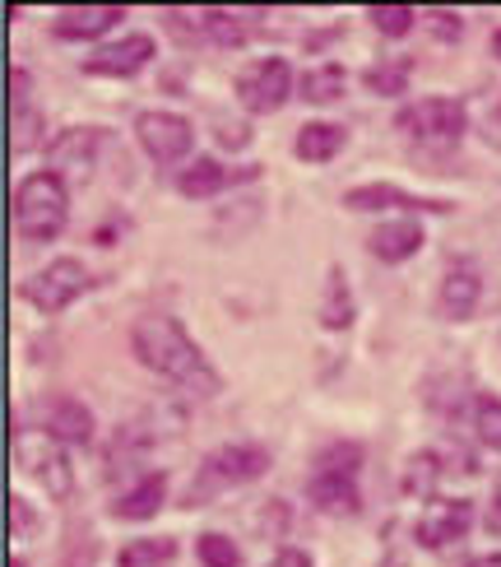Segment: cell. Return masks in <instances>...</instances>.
<instances>
[{
	"instance_id": "9a60e30c",
	"label": "cell",
	"mask_w": 501,
	"mask_h": 567,
	"mask_svg": "<svg viewBox=\"0 0 501 567\" xmlns=\"http://www.w3.org/2000/svg\"><path fill=\"white\" fill-rule=\"evenodd\" d=\"M479 298H483V279H479V270L460 261V266H450V270L441 275L437 312H441L446 321H465V317H473Z\"/></svg>"
},
{
	"instance_id": "f1b7e54d",
	"label": "cell",
	"mask_w": 501,
	"mask_h": 567,
	"mask_svg": "<svg viewBox=\"0 0 501 567\" xmlns=\"http://www.w3.org/2000/svg\"><path fill=\"white\" fill-rule=\"evenodd\" d=\"M367 19L376 23V33H386V38H404V33H409L414 29V10L409 6H372L367 10Z\"/></svg>"
},
{
	"instance_id": "ba28073f",
	"label": "cell",
	"mask_w": 501,
	"mask_h": 567,
	"mask_svg": "<svg viewBox=\"0 0 501 567\" xmlns=\"http://www.w3.org/2000/svg\"><path fill=\"white\" fill-rule=\"evenodd\" d=\"M135 135H139V145H145V154L154 163H163V168L181 163L190 154V145H196L190 122L186 116H173V112H139L135 116Z\"/></svg>"
},
{
	"instance_id": "52a82bcc",
	"label": "cell",
	"mask_w": 501,
	"mask_h": 567,
	"mask_svg": "<svg viewBox=\"0 0 501 567\" xmlns=\"http://www.w3.org/2000/svg\"><path fill=\"white\" fill-rule=\"evenodd\" d=\"M293 93V70L289 61L265 56V61H251L242 75H237V99H242L247 112H279Z\"/></svg>"
},
{
	"instance_id": "2e32d148",
	"label": "cell",
	"mask_w": 501,
	"mask_h": 567,
	"mask_svg": "<svg viewBox=\"0 0 501 567\" xmlns=\"http://www.w3.org/2000/svg\"><path fill=\"white\" fill-rule=\"evenodd\" d=\"M422 224H414V219H390V224H376L372 233H367V251L376 256V261H409V256H418L422 251Z\"/></svg>"
},
{
	"instance_id": "4dcf8cb0",
	"label": "cell",
	"mask_w": 501,
	"mask_h": 567,
	"mask_svg": "<svg viewBox=\"0 0 501 567\" xmlns=\"http://www.w3.org/2000/svg\"><path fill=\"white\" fill-rule=\"evenodd\" d=\"M33 530V512L23 507V498H10V535H23Z\"/></svg>"
},
{
	"instance_id": "cb8c5ba5",
	"label": "cell",
	"mask_w": 501,
	"mask_h": 567,
	"mask_svg": "<svg viewBox=\"0 0 501 567\" xmlns=\"http://www.w3.org/2000/svg\"><path fill=\"white\" fill-rule=\"evenodd\" d=\"M177 558V539L154 535V539H131V545L116 554V567H167Z\"/></svg>"
},
{
	"instance_id": "5bb4252c",
	"label": "cell",
	"mask_w": 501,
	"mask_h": 567,
	"mask_svg": "<svg viewBox=\"0 0 501 567\" xmlns=\"http://www.w3.org/2000/svg\"><path fill=\"white\" fill-rule=\"evenodd\" d=\"M154 56V38L149 33H131L112 47H98L88 61H84V75H135V70H145Z\"/></svg>"
},
{
	"instance_id": "7402d4cb",
	"label": "cell",
	"mask_w": 501,
	"mask_h": 567,
	"mask_svg": "<svg viewBox=\"0 0 501 567\" xmlns=\"http://www.w3.org/2000/svg\"><path fill=\"white\" fill-rule=\"evenodd\" d=\"M344 126H334V122H306L298 131V158L302 163H325L344 150Z\"/></svg>"
},
{
	"instance_id": "d590c367",
	"label": "cell",
	"mask_w": 501,
	"mask_h": 567,
	"mask_svg": "<svg viewBox=\"0 0 501 567\" xmlns=\"http://www.w3.org/2000/svg\"><path fill=\"white\" fill-rule=\"evenodd\" d=\"M492 56H497V61H501V29H497V33H492Z\"/></svg>"
},
{
	"instance_id": "277c9868",
	"label": "cell",
	"mask_w": 501,
	"mask_h": 567,
	"mask_svg": "<svg viewBox=\"0 0 501 567\" xmlns=\"http://www.w3.org/2000/svg\"><path fill=\"white\" fill-rule=\"evenodd\" d=\"M270 470V452L265 446H251V442H232V446H219L209 452L196 470V480L186 488V507H200L205 498H219L223 488L232 484H251Z\"/></svg>"
},
{
	"instance_id": "3957f363",
	"label": "cell",
	"mask_w": 501,
	"mask_h": 567,
	"mask_svg": "<svg viewBox=\"0 0 501 567\" xmlns=\"http://www.w3.org/2000/svg\"><path fill=\"white\" fill-rule=\"evenodd\" d=\"M70 219V186L56 173H29L14 192V228L29 243H52Z\"/></svg>"
},
{
	"instance_id": "603a6c76",
	"label": "cell",
	"mask_w": 501,
	"mask_h": 567,
	"mask_svg": "<svg viewBox=\"0 0 501 567\" xmlns=\"http://www.w3.org/2000/svg\"><path fill=\"white\" fill-rule=\"evenodd\" d=\"M441 456L437 446H422V452L409 456V465H404V493H414V498H432V488L441 480Z\"/></svg>"
},
{
	"instance_id": "7a4b0ae2",
	"label": "cell",
	"mask_w": 501,
	"mask_h": 567,
	"mask_svg": "<svg viewBox=\"0 0 501 567\" xmlns=\"http://www.w3.org/2000/svg\"><path fill=\"white\" fill-rule=\"evenodd\" d=\"M357 470H363V446L334 442L316 456V475L306 480V498L325 516H353L363 512V493H357Z\"/></svg>"
},
{
	"instance_id": "484cf974",
	"label": "cell",
	"mask_w": 501,
	"mask_h": 567,
	"mask_svg": "<svg viewBox=\"0 0 501 567\" xmlns=\"http://www.w3.org/2000/svg\"><path fill=\"white\" fill-rule=\"evenodd\" d=\"M473 433L483 446L501 452V400L497 395H473Z\"/></svg>"
},
{
	"instance_id": "ffe728a7",
	"label": "cell",
	"mask_w": 501,
	"mask_h": 567,
	"mask_svg": "<svg viewBox=\"0 0 501 567\" xmlns=\"http://www.w3.org/2000/svg\"><path fill=\"white\" fill-rule=\"evenodd\" d=\"M344 89H348V70H344L340 61H325V65H312V70H306V75L298 80V99L312 103V107H321V103H340Z\"/></svg>"
},
{
	"instance_id": "e0dca14e",
	"label": "cell",
	"mask_w": 501,
	"mask_h": 567,
	"mask_svg": "<svg viewBox=\"0 0 501 567\" xmlns=\"http://www.w3.org/2000/svg\"><path fill=\"white\" fill-rule=\"evenodd\" d=\"M126 19L122 6H75V10H61L56 14V38H70V42H84V38H103L107 29Z\"/></svg>"
},
{
	"instance_id": "8fae6325",
	"label": "cell",
	"mask_w": 501,
	"mask_h": 567,
	"mask_svg": "<svg viewBox=\"0 0 501 567\" xmlns=\"http://www.w3.org/2000/svg\"><path fill=\"white\" fill-rule=\"evenodd\" d=\"M469 526H473V507L465 498H437L418 516L414 539L422 549H446V545H456V539H465Z\"/></svg>"
},
{
	"instance_id": "6da1fadb",
	"label": "cell",
	"mask_w": 501,
	"mask_h": 567,
	"mask_svg": "<svg viewBox=\"0 0 501 567\" xmlns=\"http://www.w3.org/2000/svg\"><path fill=\"white\" fill-rule=\"evenodd\" d=\"M131 349L145 368L173 377L181 386H196L200 395H219V386H223L219 372L205 363V353L196 349V340L186 336V326L177 317H163V312L139 317L131 326Z\"/></svg>"
},
{
	"instance_id": "1f68e13d",
	"label": "cell",
	"mask_w": 501,
	"mask_h": 567,
	"mask_svg": "<svg viewBox=\"0 0 501 567\" xmlns=\"http://www.w3.org/2000/svg\"><path fill=\"white\" fill-rule=\"evenodd\" d=\"M432 23H437L441 38H460V14H456V10H437Z\"/></svg>"
},
{
	"instance_id": "5b68a950",
	"label": "cell",
	"mask_w": 501,
	"mask_h": 567,
	"mask_svg": "<svg viewBox=\"0 0 501 567\" xmlns=\"http://www.w3.org/2000/svg\"><path fill=\"white\" fill-rule=\"evenodd\" d=\"M93 284H98V279L88 275L84 261H75V256H61V261L42 266L33 279H23V284H19V298L29 302V307H38L42 317H56V312H65V307L75 302L80 293H88Z\"/></svg>"
},
{
	"instance_id": "f546056e",
	"label": "cell",
	"mask_w": 501,
	"mask_h": 567,
	"mask_svg": "<svg viewBox=\"0 0 501 567\" xmlns=\"http://www.w3.org/2000/svg\"><path fill=\"white\" fill-rule=\"evenodd\" d=\"M38 145V112L14 107V154H29Z\"/></svg>"
},
{
	"instance_id": "44dd1931",
	"label": "cell",
	"mask_w": 501,
	"mask_h": 567,
	"mask_svg": "<svg viewBox=\"0 0 501 567\" xmlns=\"http://www.w3.org/2000/svg\"><path fill=\"white\" fill-rule=\"evenodd\" d=\"M353 317H357V307H353V293H348L344 266H330L325 270V293H321V326L325 330H348Z\"/></svg>"
},
{
	"instance_id": "4fadbf2b",
	"label": "cell",
	"mask_w": 501,
	"mask_h": 567,
	"mask_svg": "<svg viewBox=\"0 0 501 567\" xmlns=\"http://www.w3.org/2000/svg\"><path fill=\"white\" fill-rule=\"evenodd\" d=\"M42 429H46V437H56V442H70V446H84V442H93V414H88V405L84 400H75V395H65V391H56V395H46L42 400Z\"/></svg>"
},
{
	"instance_id": "d6a6232c",
	"label": "cell",
	"mask_w": 501,
	"mask_h": 567,
	"mask_svg": "<svg viewBox=\"0 0 501 567\" xmlns=\"http://www.w3.org/2000/svg\"><path fill=\"white\" fill-rule=\"evenodd\" d=\"M270 567H312V558H306L302 549H283V554L270 558Z\"/></svg>"
},
{
	"instance_id": "8992f818",
	"label": "cell",
	"mask_w": 501,
	"mask_h": 567,
	"mask_svg": "<svg viewBox=\"0 0 501 567\" xmlns=\"http://www.w3.org/2000/svg\"><path fill=\"white\" fill-rule=\"evenodd\" d=\"M14 461L29 470V475L52 493L56 503L75 498V470H70L56 437H14Z\"/></svg>"
},
{
	"instance_id": "ac0fdd59",
	"label": "cell",
	"mask_w": 501,
	"mask_h": 567,
	"mask_svg": "<svg viewBox=\"0 0 501 567\" xmlns=\"http://www.w3.org/2000/svg\"><path fill=\"white\" fill-rule=\"evenodd\" d=\"M237 177H255V168H247V173H228L223 163H213V158H196L190 168H181L177 173V192L186 196V200H209V196H219L228 182H237Z\"/></svg>"
},
{
	"instance_id": "7c38bea8",
	"label": "cell",
	"mask_w": 501,
	"mask_h": 567,
	"mask_svg": "<svg viewBox=\"0 0 501 567\" xmlns=\"http://www.w3.org/2000/svg\"><path fill=\"white\" fill-rule=\"evenodd\" d=\"M344 205L348 209H414V215H450V200H432V196H414V192H399L390 182H367V186H353L344 192Z\"/></svg>"
},
{
	"instance_id": "836d02e7",
	"label": "cell",
	"mask_w": 501,
	"mask_h": 567,
	"mask_svg": "<svg viewBox=\"0 0 501 567\" xmlns=\"http://www.w3.org/2000/svg\"><path fill=\"white\" fill-rule=\"evenodd\" d=\"M488 530H492V535H501V493H497L492 507H488Z\"/></svg>"
},
{
	"instance_id": "83f0119b",
	"label": "cell",
	"mask_w": 501,
	"mask_h": 567,
	"mask_svg": "<svg viewBox=\"0 0 501 567\" xmlns=\"http://www.w3.org/2000/svg\"><path fill=\"white\" fill-rule=\"evenodd\" d=\"M196 554L205 567H242V549H237L228 535H200Z\"/></svg>"
},
{
	"instance_id": "d6986e66",
	"label": "cell",
	"mask_w": 501,
	"mask_h": 567,
	"mask_svg": "<svg viewBox=\"0 0 501 567\" xmlns=\"http://www.w3.org/2000/svg\"><path fill=\"white\" fill-rule=\"evenodd\" d=\"M163 503H167V475L154 470V475H145L131 493H122L112 503V516H122V522H149V516L163 512Z\"/></svg>"
},
{
	"instance_id": "9c48e42d",
	"label": "cell",
	"mask_w": 501,
	"mask_h": 567,
	"mask_svg": "<svg viewBox=\"0 0 501 567\" xmlns=\"http://www.w3.org/2000/svg\"><path fill=\"white\" fill-rule=\"evenodd\" d=\"M465 122L469 116H465L460 99H422L395 116V131L414 135V140H456L465 131Z\"/></svg>"
},
{
	"instance_id": "d4e9b609",
	"label": "cell",
	"mask_w": 501,
	"mask_h": 567,
	"mask_svg": "<svg viewBox=\"0 0 501 567\" xmlns=\"http://www.w3.org/2000/svg\"><path fill=\"white\" fill-rule=\"evenodd\" d=\"M205 42H213V47H242L247 42V19L237 10H205Z\"/></svg>"
},
{
	"instance_id": "4316f807",
	"label": "cell",
	"mask_w": 501,
	"mask_h": 567,
	"mask_svg": "<svg viewBox=\"0 0 501 567\" xmlns=\"http://www.w3.org/2000/svg\"><path fill=\"white\" fill-rule=\"evenodd\" d=\"M363 84H367L372 93H380V99H395V93H404V89H409V65L380 61V65H372L367 75H363Z\"/></svg>"
},
{
	"instance_id": "30bf717a",
	"label": "cell",
	"mask_w": 501,
	"mask_h": 567,
	"mask_svg": "<svg viewBox=\"0 0 501 567\" xmlns=\"http://www.w3.org/2000/svg\"><path fill=\"white\" fill-rule=\"evenodd\" d=\"M98 150H103V131L70 126L52 145V168L46 173H56L65 186H84L93 177V168H98Z\"/></svg>"
},
{
	"instance_id": "e575fe53",
	"label": "cell",
	"mask_w": 501,
	"mask_h": 567,
	"mask_svg": "<svg viewBox=\"0 0 501 567\" xmlns=\"http://www.w3.org/2000/svg\"><path fill=\"white\" fill-rule=\"evenodd\" d=\"M469 567H501V554H483V558H473Z\"/></svg>"
}]
</instances>
